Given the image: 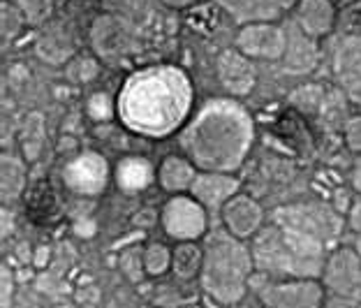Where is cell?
I'll return each mask as SVG.
<instances>
[{
	"label": "cell",
	"instance_id": "cell-1",
	"mask_svg": "<svg viewBox=\"0 0 361 308\" xmlns=\"http://www.w3.org/2000/svg\"><path fill=\"white\" fill-rule=\"evenodd\" d=\"M195 88L190 77L174 65H153L133 72L116 97L121 123L133 133L162 140L190 116Z\"/></svg>",
	"mask_w": 361,
	"mask_h": 308
},
{
	"label": "cell",
	"instance_id": "cell-2",
	"mask_svg": "<svg viewBox=\"0 0 361 308\" xmlns=\"http://www.w3.org/2000/svg\"><path fill=\"white\" fill-rule=\"evenodd\" d=\"M255 142V121L232 97H218L188 121L180 133V151L200 172L234 174Z\"/></svg>",
	"mask_w": 361,
	"mask_h": 308
},
{
	"label": "cell",
	"instance_id": "cell-3",
	"mask_svg": "<svg viewBox=\"0 0 361 308\" xmlns=\"http://www.w3.org/2000/svg\"><path fill=\"white\" fill-rule=\"evenodd\" d=\"M204 264L200 288L216 306H236L243 302L250 278L255 273V259L245 241L232 237L227 230L211 232L204 239Z\"/></svg>",
	"mask_w": 361,
	"mask_h": 308
},
{
	"label": "cell",
	"instance_id": "cell-4",
	"mask_svg": "<svg viewBox=\"0 0 361 308\" xmlns=\"http://www.w3.org/2000/svg\"><path fill=\"white\" fill-rule=\"evenodd\" d=\"M255 269L281 278H322L326 246L283 225H264L252 239Z\"/></svg>",
	"mask_w": 361,
	"mask_h": 308
},
{
	"label": "cell",
	"instance_id": "cell-5",
	"mask_svg": "<svg viewBox=\"0 0 361 308\" xmlns=\"http://www.w3.org/2000/svg\"><path fill=\"white\" fill-rule=\"evenodd\" d=\"M274 223L290 227L294 232H301L306 237L324 243L326 248L334 241L341 239L345 230L343 216L329 204L322 202H299V204H285L274 211Z\"/></svg>",
	"mask_w": 361,
	"mask_h": 308
},
{
	"label": "cell",
	"instance_id": "cell-6",
	"mask_svg": "<svg viewBox=\"0 0 361 308\" xmlns=\"http://www.w3.org/2000/svg\"><path fill=\"white\" fill-rule=\"evenodd\" d=\"M160 225L171 241H202L209 234V209L190 192L171 195L160 209Z\"/></svg>",
	"mask_w": 361,
	"mask_h": 308
},
{
	"label": "cell",
	"instance_id": "cell-7",
	"mask_svg": "<svg viewBox=\"0 0 361 308\" xmlns=\"http://www.w3.org/2000/svg\"><path fill=\"white\" fill-rule=\"evenodd\" d=\"M290 37L274 21H252L243 23L241 30L236 32L234 49L248 56L250 61H281L285 58Z\"/></svg>",
	"mask_w": 361,
	"mask_h": 308
},
{
	"label": "cell",
	"instance_id": "cell-8",
	"mask_svg": "<svg viewBox=\"0 0 361 308\" xmlns=\"http://www.w3.org/2000/svg\"><path fill=\"white\" fill-rule=\"evenodd\" d=\"M326 288L319 278H281L262 292L267 308H322Z\"/></svg>",
	"mask_w": 361,
	"mask_h": 308
},
{
	"label": "cell",
	"instance_id": "cell-9",
	"mask_svg": "<svg viewBox=\"0 0 361 308\" xmlns=\"http://www.w3.org/2000/svg\"><path fill=\"white\" fill-rule=\"evenodd\" d=\"M322 285L343 299H361V255L343 246L329 253L322 269Z\"/></svg>",
	"mask_w": 361,
	"mask_h": 308
},
{
	"label": "cell",
	"instance_id": "cell-10",
	"mask_svg": "<svg viewBox=\"0 0 361 308\" xmlns=\"http://www.w3.org/2000/svg\"><path fill=\"white\" fill-rule=\"evenodd\" d=\"M111 167L102 153L84 151L63 169L65 185L77 195H100L109 183Z\"/></svg>",
	"mask_w": 361,
	"mask_h": 308
},
{
	"label": "cell",
	"instance_id": "cell-11",
	"mask_svg": "<svg viewBox=\"0 0 361 308\" xmlns=\"http://www.w3.org/2000/svg\"><path fill=\"white\" fill-rule=\"evenodd\" d=\"M220 221H223V227L232 237L241 241H252L257 237V232L264 227L267 216L255 197H250V195H245V192H236L234 197L220 209Z\"/></svg>",
	"mask_w": 361,
	"mask_h": 308
},
{
	"label": "cell",
	"instance_id": "cell-12",
	"mask_svg": "<svg viewBox=\"0 0 361 308\" xmlns=\"http://www.w3.org/2000/svg\"><path fill=\"white\" fill-rule=\"evenodd\" d=\"M216 75L220 86L232 97L250 95L257 86V68L252 65L248 56H243L236 49H227V51L218 56Z\"/></svg>",
	"mask_w": 361,
	"mask_h": 308
},
{
	"label": "cell",
	"instance_id": "cell-13",
	"mask_svg": "<svg viewBox=\"0 0 361 308\" xmlns=\"http://www.w3.org/2000/svg\"><path fill=\"white\" fill-rule=\"evenodd\" d=\"M334 75L355 102H361V32H352L336 49Z\"/></svg>",
	"mask_w": 361,
	"mask_h": 308
},
{
	"label": "cell",
	"instance_id": "cell-14",
	"mask_svg": "<svg viewBox=\"0 0 361 308\" xmlns=\"http://www.w3.org/2000/svg\"><path fill=\"white\" fill-rule=\"evenodd\" d=\"M236 192H241V181L234 174L200 172L190 195L209 211H220Z\"/></svg>",
	"mask_w": 361,
	"mask_h": 308
},
{
	"label": "cell",
	"instance_id": "cell-15",
	"mask_svg": "<svg viewBox=\"0 0 361 308\" xmlns=\"http://www.w3.org/2000/svg\"><path fill=\"white\" fill-rule=\"evenodd\" d=\"M93 44L104 58H121L135 51L133 30L116 16H100L93 26Z\"/></svg>",
	"mask_w": 361,
	"mask_h": 308
},
{
	"label": "cell",
	"instance_id": "cell-16",
	"mask_svg": "<svg viewBox=\"0 0 361 308\" xmlns=\"http://www.w3.org/2000/svg\"><path fill=\"white\" fill-rule=\"evenodd\" d=\"M200 176V169L195 167L192 160H188L183 153H171L160 160L155 167V181L169 195H188Z\"/></svg>",
	"mask_w": 361,
	"mask_h": 308
},
{
	"label": "cell",
	"instance_id": "cell-17",
	"mask_svg": "<svg viewBox=\"0 0 361 308\" xmlns=\"http://www.w3.org/2000/svg\"><path fill=\"white\" fill-rule=\"evenodd\" d=\"M294 16L306 37H326L336 26V3L334 0H299Z\"/></svg>",
	"mask_w": 361,
	"mask_h": 308
},
{
	"label": "cell",
	"instance_id": "cell-18",
	"mask_svg": "<svg viewBox=\"0 0 361 308\" xmlns=\"http://www.w3.org/2000/svg\"><path fill=\"white\" fill-rule=\"evenodd\" d=\"M114 181L126 192L144 190L155 181V167L142 156H126L114 167Z\"/></svg>",
	"mask_w": 361,
	"mask_h": 308
},
{
	"label": "cell",
	"instance_id": "cell-19",
	"mask_svg": "<svg viewBox=\"0 0 361 308\" xmlns=\"http://www.w3.org/2000/svg\"><path fill=\"white\" fill-rule=\"evenodd\" d=\"M204 264V246L200 241H180L171 248V273L178 281L200 278Z\"/></svg>",
	"mask_w": 361,
	"mask_h": 308
},
{
	"label": "cell",
	"instance_id": "cell-20",
	"mask_svg": "<svg viewBox=\"0 0 361 308\" xmlns=\"http://www.w3.org/2000/svg\"><path fill=\"white\" fill-rule=\"evenodd\" d=\"M0 188H3V202L5 204H12L16 197H21L23 188H26V165L21 162V158L10 156L5 153L3 156V165H0Z\"/></svg>",
	"mask_w": 361,
	"mask_h": 308
},
{
	"label": "cell",
	"instance_id": "cell-21",
	"mask_svg": "<svg viewBox=\"0 0 361 308\" xmlns=\"http://www.w3.org/2000/svg\"><path fill=\"white\" fill-rule=\"evenodd\" d=\"M144 269L149 278H160L171 271V248L162 241H151L144 246Z\"/></svg>",
	"mask_w": 361,
	"mask_h": 308
},
{
	"label": "cell",
	"instance_id": "cell-22",
	"mask_svg": "<svg viewBox=\"0 0 361 308\" xmlns=\"http://www.w3.org/2000/svg\"><path fill=\"white\" fill-rule=\"evenodd\" d=\"M118 269L130 283H142L149 278L144 269V248H128L118 259Z\"/></svg>",
	"mask_w": 361,
	"mask_h": 308
},
{
	"label": "cell",
	"instance_id": "cell-23",
	"mask_svg": "<svg viewBox=\"0 0 361 308\" xmlns=\"http://www.w3.org/2000/svg\"><path fill=\"white\" fill-rule=\"evenodd\" d=\"M86 111H88L90 118L97 121V123H106V121L114 116V111H116V102H114V97L109 93L97 91L88 97Z\"/></svg>",
	"mask_w": 361,
	"mask_h": 308
},
{
	"label": "cell",
	"instance_id": "cell-24",
	"mask_svg": "<svg viewBox=\"0 0 361 308\" xmlns=\"http://www.w3.org/2000/svg\"><path fill=\"white\" fill-rule=\"evenodd\" d=\"M28 23L44 21L51 12V0H10Z\"/></svg>",
	"mask_w": 361,
	"mask_h": 308
},
{
	"label": "cell",
	"instance_id": "cell-25",
	"mask_svg": "<svg viewBox=\"0 0 361 308\" xmlns=\"http://www.w3.org/2000/svg\"><path fill=\"white\" fill-rule=\"evenodd\" d=\"M3 37H5V42H12V39L19 35L21 32V26H23V16H21V12L16 10V7L10 3V0H5L3 3Z\"/></svg>",
	"mask_w": 361,
	"mask_h": 308
},
{
	"label": "cell",
	"instance_id": "cell-26",
	"mask_svg": "<svg viewBox=\"0 0 361 308\" xmlns=\"http://www.w3.org/2000/svg\"><path fill=\"white\" fill-rule=\"evenodd\" d=\"M14 292H16L14 273L10 266H3V273H0V306L14 308Z\"/></svg>",
	"mask_w": 361,
	"mask_h": 308
},
{
	"label": "cell",
	"instance_id": "cell-27",
	"mask_svg": "<svg viewBox=\"0 0 361 308\" xmlns=\"http://www.w3.org/2000/svg\"><path fill=\"white\" fill-rule=\"evenodd\" d=\"M343 137H345V144L352 153H359L361 156V113L359 116H352L348 123H345V130H343Z\"/></svg>",
	"mask_w": 361,
	"mask_h": 308
},
{
	"label": "cell",
	"instance_id": "cell-28",
	"mask_svg": "<svg viewBox=\"0 0 361 308\" xmlns=\"http://www.w3.org/2000/svg\"><path fill=\"white\" fill-rule=\"evenodd\" d=\"M348 227L355 232V248H357V253L361 255V202H357V204L350 209Z\"/></svg>",
	"mask_w": 361,
	"mask_h": 308
},
{
	"label": "cell",
	"instance_id": "cell-29",
	"mask_svg": "<svg viewBox=\"0 0 361 308\" xmlns=\"http://www.w3.org/2000/svg\"><path fill=\"white\" fill-rule=\"evenodd\" d=\"M77 65H79V75H75L72 79L79 81V84H84V81H90L93 77H97V72H100L97 63L90 61V58H81V61H77Z\"/></svg>",
	"mask_w": 361,
	"mask_h": 308
},
{
	"label": "cell",
	"instance_id": "cell-30",
	"mask_svg": "<svg viewBox=\"0 0 361 308\" xmlns=\"http://www.w3.org/2000/svg\"><path fill=\"white\" fill-rule=\"evenodd\" d=\"M49 259H51V250H49V246L35 248V255H32V264H35L37 269H44V266L49 264Z\"/></svg>",
	"mask_w": 361,
	"mask_h": 308
},
{
	"label": "cell",
	"instance_id": "cell-31",
	"mask_svg": "<svg viewBox=\"0 0 361 308\" xmlns=\"http://www.w3.org/2000/svg\"><path fill=\"white\" fill-rule=\"evenodd\" d=\"M167 7H171V10H183V7H190L192 3H197V0H162Z\"/></svg>",
	"mask_w": 361,
	"mask_h": 308
},
{
	"label": "cell",
	"instance_id": "cell-32",
	"mask_svg": "<svg viewBox=\"0 0 361 308\" xmlns=\"http://www.w3.org/2000/svg\"><path fill=\"white\" fill-rule=\"evenodd\" d=\"M3 221H5V227H3V234L5 237H10V232H12V214L10 211H3Z\"/></svg>",
	"mask_w": 361,
	"mask_h": 308
}]
</instances>
